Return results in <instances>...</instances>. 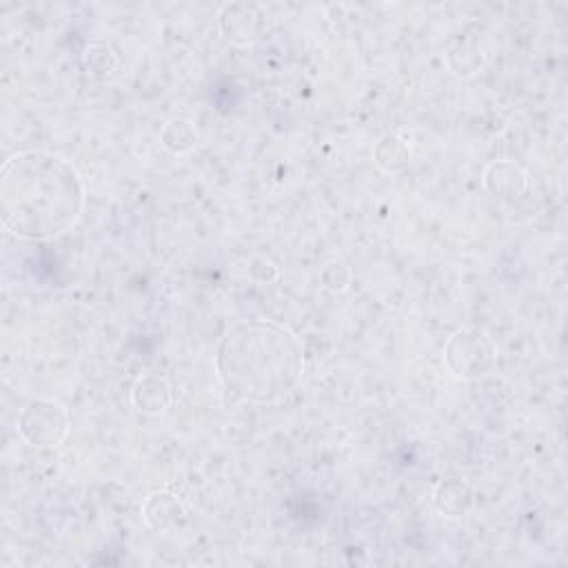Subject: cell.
I'll return each instance as SVG.
<instances>
[{
    "label": "cell",
    "mask_w": 568,
    "mask_h": 568,
    "mask_svg": "<svg viewBox=\"0 0 568 568\" xmlns=\"http://www.w3.org/2000/svg\"><path fill=\"white\" fill-rule=\"evenodd\" d=\"M82 204L73 169L47 153H20L4 166V226L20 237H51L67 231Z\"/></svg>",
    "instance_id": "obj_1"
},
{
    "label": "cell",
    "mask_w": 568,
    "mask_h": 568,
    "mask_svg": "<svg viewBox=\"0 0 568 568\" xmlns=\"http://www.w3.org/2000/svg\"><path fill=\"white\" fill-rule=\"evenodd\" d=\"M220 368L237 395L264 402L295 384L302 359L286 331L271 324H240L222 342Z\"/></svg>",
    "instance_id": "obj_2"
}]
</instances>
